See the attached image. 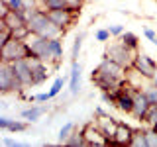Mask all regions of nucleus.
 Masks as SVG:
<instances>
[{
  "label": "nucleus",
  "instance_id": "nucleus-12",
  "mask_svg": "<svg viewBox=\"0 0 157 147\" xmlns=\"http://www.w3.org/2000/svg\"><path fill=\"white\" fill-rule=\"evenodd\" d=\"M12 67H14V73H16V77L22 81L24 86H26V88L33 86V77H32V69H29V65H28V59L14 61Z\"/></svg>",
  "mask_w": 157,
  "mask_h": 147
},
{
  "label": "nucleus",
  "instance_id": "nucleus-6",
  "mask_svg": "<svg viewBox=\"0 0 157 147\" xmlns=\"http://www.w3.org/2000/svg\"><path fill=\"white\" fill-rule=\"evenodd\" d=\"M47 16H49V20H51L55 26H59L63 32L67 33L69 28L75 26V22H77V18L81 16V12L71 10V8H65V10H49Z\"/></svg>",
  "mask_w": 157,
  "mask_h": 147
},
{
  "label": "nucleus",
  "instance_id": "nucleus-22",
  "mask_svg": "<svg viewBox=\"0 0 157 147\" xmlns=\"http://www.w3.org/2000/svg\"><path fill=\"white\" fill-rule=\"evenodd\" d=\"M65 145H71V147H78V145H86V139H85V134L82 130H75L71 134V137L67 139Z\"/></svg>",
  "mask_w": 157,
  "mask_h": 147
},
{
  "label": "nucleus",
  "instance_id": "nucleus-2",
  "mask_svg": "<svg viewBox=\"0 0 157 147\" xmlns=\"http://www.w3.org/2000/svg\"><path fill=\"white\" fill-rule=\"evenodd\" d=\"M28 28H29L32 33H37V36H41V37H63L65 36V32L59 26H55V24L49 20L47 12H43V10H37V12L28 20Z\"/></svg>",
  "mask_w": 157,
  "mask_h": 147
},
{
  "label": "nucleus",
  "instance_id": "nucleus-21",
  "mask_svg": "<svg viewBox=\"0 0 157 147\" xmlns=\"http://www.w3.org/2000/svg\"><path fill=\"white\" fill-rule=\"evenodd\" d=\"M130 145L132 147H147V139H145V130H144V127L134 130V135H132Z\"/></svg>",
  "mask_w": 157,
  "mask_h": 147
},
{
  "label": "nucleus",
  "instance_id": "nucleus-36",
  "mask_svg": "<svg viewBox=\"0 0 157 147\" xmlns=\"http://www.w3.org/2000/svg\"><path fill=\"white\" fill-rule=\"evenodd\" d=\"M49 100H51L49 92H41V94H36V96H33V102H49Z\"/></svg>",
  "mask_w": 157,
  "mask_h": 147
},
{
  "label": "nucleus",
  "instance_id": "nucleus-11",
  "mask_svg": "<svg viewBox=\"0 0 157 147\" xmlns=\"http://www.w3.org/2000/svg\"><path fill=\"white\" fill-rule=\"evenodd\" d=\"M82 134H85L86 145H96V147H106V135L98 130L96 124H86L82 127Z\"/></svg>",
  "mask_w": 157,
  "mask_h": 147
},
{
  "label": "nucleus",
  "instance_id": "nucleus-4",
  "mask_svg": "<svg viewBox=\"0 0 157 147\" xmlns=\"http://www.w3.org/2000/svg\"><path fill=\"white\" fill-rule=\"evenodd\" d=\"M24 90H26V86H24L22 81L16 77L12 63L2 61L0 63V92H2V94H10V92L22 94Z\"/></svg>",
  "mask_w": 157,
  "mask_h": 147
},
{
  "label": "nucleus",
  "instance_id": "nucleus-31",
  "mask_svg": "<svg viewBox=\"0 0 157 147\" xmlns=\"http://www.w3.org/2000/svg\"><path fill=\"white\" fill-rule=\"evenodd\" d=\"M108 29H110L112 37H120L122 33L126 32V29H124V26H120V24H112V26H108Z\"/></svg>",
  "mask_w": 157,
  "mask_h": 147
},
{
  "label": "nucleus",
  "instance_id": "nucleus-16",
  "mask_svg": "<svg viewBox=\"0 0 157 147\" xmlns=\"http://www.w3.org/2000/svg\"><path fill=\"white\" fill-rule=\"evenodd\" d=\"M45 112H47V106H41V102H37V104H32L29 108L22 110V112H20V116H22L24 120H28L29 124H33V122H37L39 118L45 114Z\"/></svg>",
  "mask_w": 157,
  "mask_h": 147
},
{
  "label": "nucleus",
  "instance_id": "nucleus-23",
  "mask_svg": "<svg viewBox=\"0 0 157 147\" xmlns=\"http://www.w3.org/2000/svg\"><path fill=\"white\" fill-rule=\"evenodd\" d=\"M141 90L145 92L147 100H149L151 104H157V85H155V82L147 81V85H144V88H141Z\"/></svg>",
  "mask_w": 157,
  "mask_h": 147
},
{
  "label": "nucleus",
  "instance_id": "nucleus-25",
  "mask_svg": "<svg viewBox=\"0 0 157 147\" xmlns=\"http://www.w3.org/2000/svg\"><path fill=\"white\" fill-rule=\"evenodd\" d=\"M67 6V0H43V10L49 12V10H65Z\"/></svg>",
  "mask_w": 157,
  "mask_h": 147
},
{
  "label": "nucleus",
  "instance_id": "nucleus-39",
  "mask_svg": "<svg viewBox=\"0 0 157 147\" xmlns=\"http://www.w3.org/2000/svg\"><path fill=\"white\" fill-rule=\"evenodd\" d=\"M155 130H157V127H155Z\"/></svg>",
  "mask_w": 157,
  "mask_h": 147
},
{
  "label": "nucleus",
  "instance_id": "nucleus-33",
  "mask_svg": "<svg viewBox=\"0 0 157 147\" xmlns=\"http://www.w3.org/2000/svg\"><path fill=\"white\" fill-rule=\"evenodd\" d=\"M82 4H85V0H67V6L71 10H77V12H81Z\"/></svg>",
  "mask_w": 157,
  "mask_h": 147
},
{
  "label": "nucleus",
  "instance_id": "nucleus-15",
  "mask_svg": "<svg viewBox=\"0 0 157 147\" xmlns=\"http://www.w3.org/2000/svg\"><path fill=\"white\" fill-rule=\"evenodd\" d=\"M118 124H120V122H118L116 118H112V116H106V114L96 116V126H98V130L106 135V139L108 137H114L116 130H118Z\"/></svg>",
  "mask_w": 157,
  "mask_h": 147
},
{
  "label": "nucleus",
  "instance_id": "nucleus-14",
  "mask_svg": "<svg viewBox=\"0 0 157 147\" xmlns=\"http://www.w3.org/2000/svg\"><path fill=\"white\" fill-rule=\"evenodd\" d=\"M81 75H82V65L78 61H71V73H69V94L77 96L81 88Z\"/></svg>",
  "mask_w": 157,
  "mask_h": 147
},
{
  "label": "nucleus",
  "instance_id": "nucleus-34",
  "mask_svg": "<svg viewBox=\"0 0 157 147\" xmlns=\"http://www.w3.org/2000/svg\"><path fill=\"white\" fill-rule=\"evenodd\" d=\"M2 143H4V145H8V147H22V145H24V143H20L18 139H12V137H4Z\"/></svg>",
  "mask_w": 157,
  "mask_h": 147
},
{
  "label": "nucleus",
  "instance_id": "nucleus-28",
  "mask_svg": "<svg viewBox=\"0 0 157 147\" xmlns=\"http://www.w3.org/2000/svg\"><path fill=\"white\" fill-rule=\"evenodd\" d=\"M145 139H147V147H157V130L155 127L145 130Z\"/></svg>",
  "mask_w": 157,
  "mask_h": 147
},
{
  "label": "nucleus",
  "instance_id": "nucleus-10",
  "mask_svg": "<svg viewBox=\"0 0 157 147\" xmlns=\"http://www.w3.org/2000/svg\"><path fill=\"white\" fill-rule=\"evenodd\" d=\"M149 106H151V102L147 100L145 92L141 90V88H137V90L134 92V110H132L130 116H134L137 122H144V118L147 114V110H149Z\"/></svg>",
  "mask_w": 157,
  "mask_h": 147
},
{
  "label": "nucleus",
  "instance_id": "nucleus-9",
  "mask_svg": "<svg viewBox=\"0 0 157 147\" xmlns=\"http://www.w3.org/2000/svg\"><path fill=\"white\" fill-rule=\"evenodd\" d=\"M132 135H134V127H130L128 124H122V122H120V124H118L116 134H114V137H108V139H106V147H108V145L126 147V145H130Z\"/></svg>",
  "mask_w": 157,
  "mask_h": 147
},
{
  "label": "nucleus",
  "instance_id": "nucleus-19",
  "mask_svg": "<svg viewBox=\"0 0 157 147\" xmlns=\"http://www.w3.org/2000/svg\"><path fill=\"white\" fill-rule=\"evenodd\" d=\"M82 41H85V32H78L75 36V41H73L71 61H78V55H81V49H82Z\"/></svg>",
  "mask_w": 157,
  "mask_h": 147
},
{
  "label": "nucleus",
  "instance_id": "nucleus-38",
  "mask_svg": "<svg viewBox=\"0 0 157 147\" xmlns=\"http://www.w3.org/2000/svg\"><path fill=\"white\" fill-rule=\"evenodd\" d=\"M153 43H155V45H157V37H155V41H153Z\"/></svg>",
  "mask_w": 157,
  "mask_h": 147
},
{
  "label": "nucleus",
  "instance_id": "nucleus-30",
  "mask_svg": "<svg viewBox=\"0 0 157 147\" xmlns=\"http://www.w3.org/2000/svg\"><path fill=\"white\" fill-rule=\"evenodd\" d=\"M102 102L106 106H116V92H102Z\"/></svg>",
  "mask_w": 157,
  "mask_h": 147
},
{
  "label": "nucleus",
  "instance_id": "nucleus-5",
  "mask_svg": "<svg viewBox=\"0 0 157 147\" xmlns=\"http://www.w3.org/2000/svg\"><path fill=\"white\" fill-rule=\"evenodd\" d=\"M29 57V47L26 39H16L12 37L8 43L0 45V61L6 63H14L20 59H28Z\"/></svg>",
  "mask_w": 157,
  "mask_h": 147
},
{
  "label": "nucleus",
  "instance_id": "nucleus-13",
  "mask_svg": "<svg viewBox=\"0 0 157 147\" xmlns=\"http://www.w3.org/2000/svg\"><path fill=\"white\" fill-rule=\"evenodd\" d=\"M0 130L2 131H12V134H22L29 130V122L26 120H12L8 116H0Z\"/></svg>",
  "mask_w": 157,
  "mask_h": 147
},
{
  "label": "nucleus",
  "instance_id": "nucleus-8",
  "mask_svg": "<svg viewBox=\"0 0 157 147\" xmlns=\"http://www.w3.org/2000/svg\"><path fill=\"white\" fill-rule=\"evenodd\" d=\"M134 69L140 73V75H144L147 81H151V78L155 77V73H157V61H153V59L149 55H145V53L137 51L136 61H134Z\"/></svg>",
  "mask_w": 157,
  "mask_h": 147
},
{
  "label": "nucleus",
  "instance_id": "nucleus-35",
  "mask_svg": "<svg viewBox=\"0 0 157 147\" xmlns=\"http://www.w3.org/2000/svg\"><path fill=\"white\" fill-rule=\"evenodd\" d=\"M144 36L149 39V41H155V37H157V32L155 29H151V28H144Z\"/></svg>",
  "mask_w": 157,
  "mask_h": 147
},
{
  "label": "nucleus",
  "instance_id": "nucleus-26",
  "mask_svg": "<svg viewBox=\"0 0 157 147\" xmlns=\"http://www.w3.org/2000/svg\"><path fill=\"white\" fill-rule=\"evenodd\" d=\"M144 124H147L149 127H157V104H151L147 114L144 118Z\"/></svg>",
  "mask_w": 157,
  "mask_h": 147
},
{
  "label": "nucleus",
  "instance_id": "nucleus-29",
  "mask_svg": "<svg viewBox=\"0 0 157 147\" xmlns=\"http://www.w3.org/2000/svg\"><path fill=\"white\" fill-rule=\"evenodd\" d=\"M94 37H96V41H110V37H112V33H110V29L108 28H100V29H96V33H94Z\"/></svg>",
  "mask_w": 157,
  "mask_h": 147
},
{
  "label": "nucleus",
  "instance_id": "nucleus-24",
  "mask_svg": "<svg viewBox=\"0 0 157 147\" xmlns=\"http://www.w3.org/2000/svg\"><path fill=\"white\" fill-rule=\"evenodd\" d=\"M65 82H67V77H57L55 81H53V85H51V88H49V96H51V100L55 98L59 92L63 90V86H65Z\"/></svg>",
  "mask_w": 157,
  "mask_h": 147
},
{
  "label": "nucleus",
  "instance_id": "nucleus-32",
  "mask_svg": "<svg viewBox=\"0 0 157 147\" xmlns=\"http://www.w3.org/2000/svg\"><path fill=\"white\" fill-rule=\"evenodd\" d=\"M8 6L12 10H18V12H22L24 10V4H26V0H6Z\"/></svg>",
  "mask_w": 157,
  "mask_h": 147
},
{
  "label": "nucleus",
  "instance_id": "nucleus-37",
  "mask_svg": "<svg viewBox=\"0 0 157 147\" xmlns=\"http://www.w3.org/2000/svg\"><path fill=\"white\" fill-rule=\"evenodd\" d=\"M151 82H155V85H157V73H155V77L151 78Z\"/></svg>",
  "mask_w": 157,
  "mask_h": 147
},
{
  "label": "nucleus",
  "instance_id": "nucleus-3",
  "mask_svg": "<svg viewBox=\"0 0 157 147\" xmlns=\"http://www.w3.org/2000/svg\"><path fill=\"white\" fill-rule=\"evenodd\" d=\"M136 55H137V51H134V49H130L128 45H124V41H122L120 37H116L114 41H110L106 45V49H104V57L106 59H112V61H116L118 65H122L126 69L134 67Z\"/></svg>",
  "mask_w": 157,
  "mask_h": 147
},
{
  "label": "nucleus",
  "instance_id": "nucleus-17",
  "mask_svg": "<svg viewBox=\"0 0 157 147\" xmlns=\"http://www.w3.org/2000/svg\"><path fill=\"white\" fill-rule=\"evenodd\" d=\"M0 22H4L10 29H16V28H22V26H28L26 18H24L22 12H18V10H10L4 18H0Z\"/></svg>",
  "mask_w": 157,
  "mask_h": 147
},
{
  "label": "nucleus",
  "instance_id": "nucleus-1",
  "mask_svg": "<svg viewBox=\"0 0 157 147\" xmlns=\"http://www.w3.org/2000/svg\"><path fill=\"white\" fill-rule=\"evenodd\" d=\"M126 78H128V69L106 57L98 63V67L90 75L92 85L100 88V92H114L116 88L122 86V82H126Z\"/></svg>",
  "mask_w": 157,
  "mask_h": 147
},
{
  "label": "nucleus",
  "instance_id": "nucleus-7",
  "mask_svg": "<svg viewBox=\"0 0 157 147\" xmlns=\"http://www.w3.org/2000/svg\"><path fill=\"white\" fill-rule=\"evenodd\" d=\"M28 65L32 69V77H33V86H39L47 81V77L51 75L49 73V63L41 61L39 57H28Z\"/></svg>",
  "mask_w": 157,
  "mask_h": 147
},
{
  "label": "nucleus",
  "instance_id": "nucleus-18",
  "mask_svg": "<svg viewBox=\"0 0 157 147\" xmlns=\"http://www.w3.org/2000/svg\"><path fill=\"white\" fill-rule=\"evenodd\" d=\"M120 39L124 41V45H128L130 49H134V51H140V37H137L134 32H124V33L120 36Z\"/></svg>",
  "mask_w": 157,
  "mask_h": 147
},
{
  "label": "nucleus",
  "instance_id": "nucleus-20",
  "mask_svg": "<svg viewBox=\"0 0 157 147\" xmlns=\"http://www.w3.org/2000/svg\"><path fill=\"white\" fill-rule=\"evenodd\" d=\"M77 130V126H75V122H67L65 126L59 130V135H57V143H67V139L71 137V134Z\"/></svg>",
  "mask_w": 157,
  "mask_h": 147
},
{
  "label": "nucleus",
  "instance_id": "nucleus-27",
  "mask_svg": "<svg viewBox=\"0 0 157 147\" xmlns=\"http://www.w3.org/2000/svg\"><path fill=\"white\" fill-rule=\"evenodd\" d=\"M10 39H12V29H10L4 22H0V45L8 43Z\"/></svg>",
  "mask_w": 157,
  "mask_h": 147
}]
</instances>
